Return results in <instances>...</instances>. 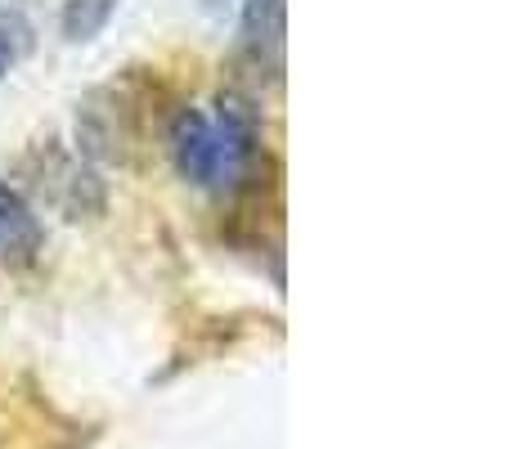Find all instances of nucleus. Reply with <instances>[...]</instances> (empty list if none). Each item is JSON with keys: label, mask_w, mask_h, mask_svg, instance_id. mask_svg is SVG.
Returning a JSON list of instances; mask_svg holds the SVG:
<instances>
[{"label": "nucleus", "mask_w": 512, "mask_h": 449, "mask_svg": "<svg viewBox=\"0 0 512 449\" xmlns=\"http://www.w3.org/2000/svg\"><path fill=\"white\" fill-rule=\"evenodd\" d=\"M117 5H122V0H63V9H59L63 41H72V45L95 41V36L113 23Z\"/></svg>", "instance_id": "obj_6"}, {"label": "nucleus", "mask_w": 512, "mask_h": 449, "mask_svg": "<svg viewBox=\"0 0 512 449\" xmlns=\"http://www.w3.org/2000/svg\"><path fill=\"white\" fill-rule=\"evenodd\" d=\"M36 189L45 194V203L59 207L68 221H95L108 207V189L99 180V167H90L81 153L63 149H41L32 162Z\"/></svg>", "instance_id": "obj_3"}, {"label": "nucleus", "mask_w": 512, "mask_h": 449, "mask_svg": "<svg viewBox=\"0 0 512 449\" xmlns=\"http://www.w3.org/2000/svg\"><path fill=\"white\" fill-rule=\"evenodd\" d=\"M167 153L171 167L180 171V180L198 189H216L225 185V176H234V158L225 149L216 122L203 108H176L167 122Z\"/></svg>", "instance_id": "obj_2"}, {"label": "nucleus", "mask_w": 512, "mask_h": 449, "mask_svg": "<svg viewBox=\"0 0 512 449\" xmlns=\"http://www.w3.org/2000/svg\"><path fill=\"white\" fill-rule=\"evenodd\" d=\"M23 50H27V27L18 23V18L0 14V81H5L9 68L23 59Z\"/></svg>", "instance_id": "obj_7"}, {"label": "nucleus", "mask_w": 512, "mask_h": 449, "mask_svg": "<svg viewBox=\"0 0 512 449\" xmlns=\"http://www.w3.org/2000/svg\"><path fill=\"white\" fill-rule=\"evenodd\" d=\"M140 122L126 86H95L77 104V153L90 167H126L135 158Z\"/></svg>", "instance_id": "obj_1"}, {"label": "nucleus", "mask_w": 512, "mask_h": 449, "mask_svg": "<svg viewBox=\"0 0 512 449\" xmlns=\"http://www.w3.org/2000/svg\"><path fill=\"white\" fill-rule=\"evenodd\" d=\"M45 229L36 207L27 203V194L9 180H0V261L9 270H32L41 261Z\"/></svg>", "instance_id": "obj_5"}, {"label": "nucleus", "mask_w": 512, "mask_h": 449, "mask_svg": "<svg viewBox=\"0 0 512 449\" xmlns=\"http://www.w3.org/2000/svg\"><path fill=\"white\" fill-rule=\"evenodd\" d=\"M283 32H288V5L283 0H248L239 23V68L279 81Z\"/></svg>", "instance_id": "obj_4"}]
</instances>
